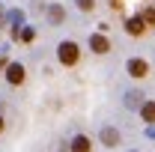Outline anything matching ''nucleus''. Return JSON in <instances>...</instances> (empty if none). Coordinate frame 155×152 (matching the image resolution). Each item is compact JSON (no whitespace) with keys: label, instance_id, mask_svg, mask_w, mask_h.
I'll list each match as a JSON object with an SVG mask.
<instances>
[{"label":"nucleus","instance_id":"obj_15","mask_svg":"<svg viewBox=\"0 0 155 152\" xmlns=\"http://www.w3.org/2000/svg\"><path fill=\"white\" fill-rule=\"evenodd\" d=\"M6 21V12H3V3H0V24Z\"/></svg>","mask_w":155,"mask_h":152},{"label":"nucleus","instance_id":"obj_5","mask_svg":"<svg viewBox=\"0 0 155 152\" xmlns=\"http://www.w3.org/2000/svg\"><path fill=\"white\" fill-rule=\"evenodd\" d=\"M125 30L131 33V36H140L143 30H146V21H143V15H134V18L125 21Z\"/></svg>","mask_w":155,"mask_h":152},{"label":"nucleus","instance_id":"obj_7","mask_svg":"<svg viewBox=\"0 0 155 152\" xmlns=\"http://www.w3.org/2000/svg\"><path fill=\"white\" fill-rule=\"evenodd\" d=\"M125 107H131V111L134 107H143V93L140 90H128L125 93Z\"/></svg>","mask_w":155,"mask_h":152},{"label":"nucleus","instance_id":"obj_12","mask_svg":"<svg viewBox=\"0 0 155 152\" xmlns=\"http://www.w3.org/2000/svg\"><path fill=\"white\" fill-rule=\"evenodd\" d=\"M18 39L21 42H33V39H36V30H33V27H24V30H18Z\"/></svg>","mask_w":155,"mask_h":152},{"label":"nucleus","instance_id":"obj_1","mask_svg":"<svg viewBox=\"0 0 155 152\" xmlns=\"http://www.w3.org/2000/svg\"><path fill=\"white\" fill-rule=\"evenodd\" d=\"M57 57H60V63H63V66H75L78 57H81V48H78L75 42H60Z\"/></svg>","mask_w":155,"mask_h":152},{"label":"nucleus","instance_id":"obj_3","mask_svg":"<svg viewBox=\"0 0 155 152\" xmlns=\"http://www.w3.org/2000/svg\"><path fill=\"white\" fill-rule=\"evenodd\" d=\"M146 72H149V66H146V60H128V75L131 78H146Z\"/></svg>","mask_w":155,"mask_h":152},{"label":"nucleus","instance_id":"obj_16","mask_svg":"<svg viewBox=\"0 0 155 152\" xmlns=\"http://www.w3.org/2000/svg\"><path fill=\"white\" fill-rule=\"evenodd\" d=\"M110 3H114V6H119V0H110Z\"/></svg>","mask_w":155,"mask_h":152},{"label":"nucleus","instance_id":"obj_6","mask_svg":"<svg viewBox=\"0 0 155 152\" xmlns=\"http://www.w3.org/2000/svg\"><path fill=\"white\" fill-rule=\"evenodd\" d=\"M98 137H101V143H104V146H116V143H119V131H116V128H110V125H104Z\"/></svg>","mask_w":155,"mask_h":152},{"label":"nucleus","instance_id":"obj_9","mask_svg":"<svg viewBox=\"0 0 155 152\" xmlns=\"http://www.w3.org/2000/svg\"><path fill=\"white\" fill-rule=\"evenodd\" d=\"M63 18H66L63 6H57V3H54V6H48V21H51V24H60Z\"/></svg>","mask_w":155,"mask_h":152},{"label":"nucleus","instance_id":"obj_4","mask_svg":"<svg viewBox=\"0 0 155 152\" xmlns=\"http://www.w3.org/2000/svg\"><path fill=\"white\" fill-rule=\"evenodd\" d=\"M6 81H9V84H21V81H24V66H21V63H9V66H6Z\"/></svg>","mask_w":155,"mask_h":152},{"label":"nucleus","instance_id":"obj_14","mask_svg":"<svg viewBox=\"0 0 155 152\" xmlns=\"http://www.w3.org/2000/svg\"><path fill=\"white\" fill-rule=\"evenodd\" d=\"M143 21L146 24H155V9H143Z\"/></svg>","mask_w":155,"mask_h":152},{"label":"nucleus","instance_id":"obj_8","mask_svg":"<svg viewBox=\"0 0 155 152\" xmlns=\"http://www.w3.org/2000/svg\"><path fill=\"white\" fill-rule=\"evenodd\" d=\"M6 21H9V24H12V27H15V30H12V33H15V36H18V27H21V24H24V12H21V9H12V12H9V15H6Z\"/></svg>","mask_w":155,"mask_h":152},{"label":"nucleus","instance_id":"obj_2","mask_svg":"<svg viewBox=\"0 0 155 152\" xmlns=\"http://www.w3.org/2000/svg\"><path fill=\"white\" fill-rule=\"evenodd\" d=\"M90 48H93L96 54H107V51H110V42H107L104 33H93V36H90Z\"/></svg>","mask_w":155,"mask_h":152},{"label":"nucleus","instance_id":"obj_17","mask_svg":"<svg viewBox=\"0 0 155 152\" xmlns=\"http://www.w3.org/2000/svg\"><path fill=\"white\" fill-rule=\"evenodd\" d=\"M0 131H3V119H0Z\"/></svg>","mask_w":155,"mask_h":152},{"label":"nucleus","instance_id":"obj_11","mask_svg":"<svg viewBox=\"0 0 155 152\" xmlns=\"http://www.w3.org/2000/svg\"><path fill=\"white\" fill-rule=\"evenodd\" d=\"M140 116H143L146 122H155V101H143V107H140Z\"/></svg>","mask_w":155,"mask_h":152},{"label":"nucleus","instance_id":"obj_13","mask_svg":"<svg viewBox=\"0 0 155 152\" xmlns=\"http://www.w3.org/2000/svg\"><path fill=\"white\" fill-rule=\"evenodd\" d=\"M75 3H78V9H81V12H90V9L96 6L93 0H75Z\"/></svg>","mask_w":155,"mask_h":152},{"label":"nucleus","instance_id":"obj_10","mask_svg":"<svg viewBox=\"0 0 155 152\" xmlns=\"http://www.w3.org/2000/svg\"><path fill=\"white\" fill-rule=\"evenodd\" d=\"M93 146H90V140L84 137V134H78L75 140H72V152H90Z\"/></svg>","mask_w":155,"mask_h":152}]
</instances>
